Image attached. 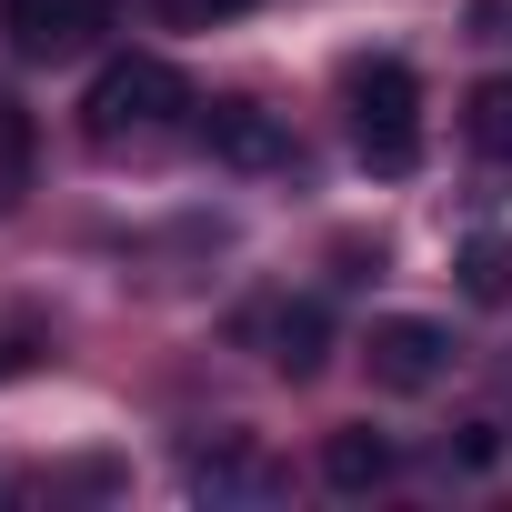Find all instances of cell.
Here are the masks:
<instances>
[{
	"label": "cell",
	"mask_w": 512,
	"mask_h": 512,
	"mask_svg": "<svg viewBox=\"0 0 512 512\" xmlns=\"http://www.w3.org/2000/svg\"><path fill=\"white\" fill-rule=\"evenodd\" d=\"M352 141H362V161L382 181H402L422 161V81L402 61H362L352 71Z\"/></svg>",
	"instance_id": "obj_1"
},
{
	"label": "cell",
	"mask_w": 512,
	"mask_h": 512,
	"mask_svg": "<svg viewBox=\"0 0 512 512\" xmlns=\"http://www.w3.org/2000/svg\"><path fill=\"white\" fill-rule=\"evenodd\" d=\"M181 111H191V81H181L171 61H151V51L111 61V71L91 81V101H81L91 141H131V131H171Z\"/></svg>",
	"instance_id": "obj_2"
},
{
	"label": "cell",
	"mask_w": 512,
	"mask_h": 512,
	"mask_svg": "<svg viewBox=\"0 0 512 512\" xmlns=\"http://www.w3.org/2000/svg\"><path fill=\"white\" fill-rule=\"evenodd\" d=\"M111 11L121 0H0V31H11L21 61H71L111 31Z\"/></svg>",
	"instance_id": "obj_3"
},
{
	"label": "cell",
	"mask_w": 512,
	"mask_h": 512,
	"mask_svg": "<svg viewBox=\"0 0 512 512\" xmlns=\"http://www.w3.org/2000/svg\"><path fill=\"white\" fill-rule=\"evenodd\" d=\"M362 362H372V382H382V392H432V382L452 372V332H442V322H422V312H392V322H372Z\"/></svg>",
	"instance_id": "obj_4"
},
{
	"label": "cell",
	"mask_w": 512,
	"mask_h": 512,
	"mask_svg": "<svg viewBox=\"0 0 512 512\" xmlns=\"http://www.w3.org/2000/svg\"><path fill=\"white\" fill-rule=\"evenodd\" d=\"M201 151H211L221 171H282V161H292V131H282L262 101H211V111H201Z\"/></svg>",
	"instance_id": "obj_5"
},
{
	"label": "cell",
	"mask_w": 512,
	"mask_h": 512,
	"mask_svg": "<svg viewBox=\"0 0 512 512\" xmlns=\"http://www.w3.org/2000/svg\"><path fill=\"white\" fill-rule=\"evenodd\" d=\"M262 342H272V362H282L292 382H312L322 352H332V312H322V302H282V312L262 322Z\"/></svg>",
	"instance_id": "obj_6"
},
{
	"label": "cell",
	"mask_w": 512,
	"mask_h": 512,
	"mask_svg": "<svg viewBox=\"0 0 512 512\" xmlns=\"http://www.w3.org/2000/svg\"><path fill=\"white\" fill-rule=\"evenodd\" d=\"M322 482H332V492H382V482H392V442L362 432V422L332 432V442H322Z\"/></svg>",
	"instance_id": "obj_7"
},
{
	"label": "cell",
	"mask_w": 512,
	"mask_h": 512,
	"mask_svg": "<svg viewBox=\"0 0 512 512\" xmlns=\"http://www.w3.org/2000/svg\"><path fill=\"white\" fill-rule=\"evenodd\" d=\"M462 292H472V302H512V241H502V231L462 241Z\"/></svg>",
	"instance_id": "obj_8"
},
{
	"label": "cell",
	"mask_w": 512,
	"mask_h": 512,
	"mask_svg": "<svg viewBox=\"0 0 512 512\" xmlns=\"http://www.w3.org/2000/svg\"><path fill=\"white\" fill-rule=\"evenodd\" d=\"M472 141L482 151H512V81H482L472 91Z\"/></svg>",
	"instance_id": "obj_9"
},
{
	"label": "cell",
	"mask_w": 512,
	"mask_h": 512,
	"mask_svg": "<svg viewBox=\"0 0 512 512\" xmlns=\"http://www.w3.org/2000/svg\"><path fill=\"white\" fill-rule=\"evenodd\" d=\"M21 151H31L21 111H0V201H21Z\"/></svg>",
	"instance_id": "obj_10"
},
{
	"label": "cell",
	"mask_w": 512,
	"mask_h": 512,
	"mask_svg": "<svg viewBox=\"0 0 512 512\" xmlns=\"http://www.w3.org/2000/svg\"><path fill=\"white\" fill-rule=\"evenodd\" d=\"M502 452V422H462V462H492Z\"/></svg>",
	"instance_id": "obj_11"
},
{
	"label": "cell",
	"mask_w": 512,
	"mask_h": 512,
	"mask_svg": "<svg viewBox=\"0 0 512 512\" xmlns=\"http://www.w3.org/2000/svg\"><path fill=\"white\" fill-rule=\"evenodd\" d=\"M201 11H251V0H201Z\"/></svg>",
	"instance_id": "obj_12"
}]
</instances>
